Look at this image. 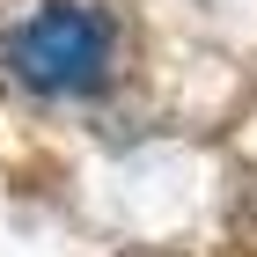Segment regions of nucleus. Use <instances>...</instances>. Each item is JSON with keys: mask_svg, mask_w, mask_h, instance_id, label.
Instances as JSON below:
<instances>
[{"mask_svg": "<svg viewBox=\"0 0 257 257\" xmlns=\"http://www.w3.org/2000/svg\"><path fill=\"white\" fill-rule=\"evenodd\" d=\"M0 66L30 96H96L110 81V22L81 0H44L0 37Z\"/></svg>", "mask_w": 257, "mask_h": 257, "instance_id": "nucleus-1", "label": "nucleus"}]
</instances>
